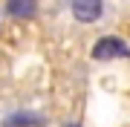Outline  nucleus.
Here are the masks:
<instances>
[{"label":"nucleus","instance_id":"nucleus-2","mask_svg":"<svg viewBox=\"0 0 130 127\" xmlns=\"http://www.w3.org/2000/svg\"><path fill=\"white\" fill-rule=\"evenodd\" d=\"M101 9H104L101 0H72V14H75V20H81V23L98 20L101 17Z\"/></svg>","mask_w":130,"mask_h":127},{"label":"nucleus","instance_id":"nucleus-1","mask_svg":"<svg viewBox=\"0 0 130 127\" xmlns=\"http://www.w3.org/2000/svg\"><path fill=\"white\" fill-rule=\"evenodd\" d=\"M127 55H130V49L119 38H101L93 49V58H98V61H104V58H127Z\"/></svg>","mask_w":130,"mask_h":127},{"label":"nucleus","instance_id":"nucleus-4","mask_svg":"<svg viewBox=\"0 0 130 127\" xmlns=\"http://www.w3.org/2000/svg\"><path fill=\"white\" fill-rule=\"evenodd\" d=\"M35 124H41V118H35V116H26V113L9 116V118L3 121V127H35Z\"/></svg>","mask_w":130,"mask_h":127},{"label":"nucleus","instance_id":"nucleus-5","mask_svg":"<svg viewBox=\"0 0 130 127\" xmlns=\"http://www.w3.org/2000/svg\"><path fill=\"white\" fill-rule=\"evenodd\" d=\"M72 127H78V124H72Z\"/></svg>","mask_w":130,"mask_h":127},{"label":"nucleus","instance_id":"nucleus-3","mask_svg":"<svg viewBox=\"0 0 130 127\" xmlns=\"http://www.w3.org/2000/svg\"><path fill=\"white\" fill-rule=\"evenodd\" d=\"M6 12L18 20H29L38 12V0H6Z\"/></svg>","mask_w":130,"mask_h":127}]
</instances>
